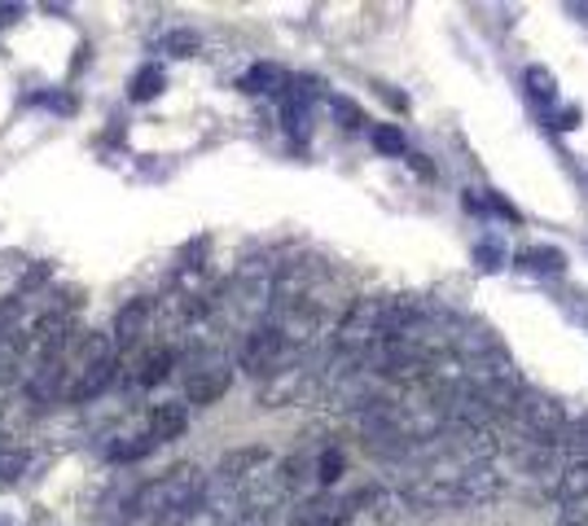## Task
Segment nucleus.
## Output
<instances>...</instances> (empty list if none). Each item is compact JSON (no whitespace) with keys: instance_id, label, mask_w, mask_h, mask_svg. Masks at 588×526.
<instances>
[{"instance_id":"1","label":"nucleus","mask_w":588,"mask_h":526,"mask_svg":"<svg viewBox=\"0 0 588 526\" xmlns=\"http://www.w3.org/2000/svg\"><path fill=\"white\" fill-rule=\"evenodd\" d=\"M206 501V479L197 465H177L163 479L146 483L132 501V514L150 526H185Z\"/></svg>"},{"instance_id":"2","label":"nucleus","mask_w":588,"mask_h":526,"mask_svg":"<svg viewBox=\"0 0 588 526\" xmlns=\"http://www.w3.org/2000/svg\"><path fill=\"white\" fill-rule=\"evenodd\" d=\"M510 421L518 426V434L527 443H558V434L567 430L563 404L541 390H518V399L510 404Z\"/></svg>"},{"instance_id":"3","label":"nucleus","mask_w":588,"mask_h":526,"mask_svg":"<svg viewBox=\"0 0 588 526\" xmlns=\"http://www.w3.org/2000/svg\"><path fill=\"white\" fill-rule=\"evenodd\" d=\"M383 312H387V299H356L334 325V347L361 359L374 343H383Z\"/></svg>"},{"instance_id":"4","label":"nucleus","mask_w":588,"mask_h":526,"mask_svg":"<svg viewBox=\"0 0 588 526\" xmlns=\"http://www.w3.org/2000/svg\"><path fill=\"white\" fill-rule=\"evenodd\" d=\"M115 347H110V339L106 334H88L84 339V359H79V368H75V382H66V395L75 399V404H88V399H97V395H106V386L115 382Z\"/></svg>"},{"instance_id":"5","label":"nucleus","mask_w":588,"mask_h":526,"mask_svg":"<svg viewBox=\"0 0 588 526\" xmlns=\"http://www.w3.org/2000/svg\"><path fill=\"white\" fill-rule=\"evenodd\" d=\"M290 355H295V347L286 343V334H281L277 325H255V330L246 334L237 359H242V368L255 373V377H277V373L290 364Z\"/></svg>"},{"instance_id":"6","label":"nucleus","mask_w":588,"mask_h":526,"mask_svg":"<svg viewBox=\"0 0 588 526\" xmlns=\"http://www.w3.org/2000/svg\"><path fill=\"white\" fill-rule=\"evenodd\" d=\"M233 386V368L228 364H197L190 368V382H185V399L190 404H215V399H224V390Z\"/></svg>"},{"instance_id":"7","label":"nucleus","mask_w":588,"mask_h":526,"mask_svg":"<svg viewBox=\"0 0 588 526\" xmlns=\"http://www.w3.org/2000/svg\"><path fill=\"white\" fill-rule=\"evenodd\" d=\"M268 465V452L264 448H237V452H228L224 461H220V483L224 487H250L255 479H259V470Z\"/></svg>"},{"instance_id":"8","label":"nucleus","mask_w":588,"mask_h":526,"mask_svg":"<svg viewBox=\"0 0 588 526\" xmlns=\"http://www.w3.org/2000/svg\"><path fill=\"white\" fill-rule=\"evenodd\" d=\"M352 523V501L339 496H312L295 509V526H348Z\"/></svg>"},{"instance_id":"9","label":"nucleus","mask_w":588,"mask_h":526,"mask_svg":"<svg viewBox=\"0 0 588 526\" xmlns=\"http://www.w3.org/2000/svg\"><path fill=\"white\" fill-rule=\"evenodd\" d=\"M71 339H75V321L71 316H44V321H35V334H31V347L40 351L44 359H57L62 351L71 347Z\"/></svg>"},{"instance_id":"10","label":"nucleus","mask_w":588,"mask_h":526,"mask_svg":"<svg viewBox=\"0 0 588 526\" xmlns=\"http://www.w3.org/2000/svg\"><path fill=\"white\" fill-rule=\"evenodd\" d=\"M150 316H154V303H150V299H132L128 308H119L115 330H110V347H132V343L146 334Z\"/></svg>"},{"instance_id":"11","label":"nucleus","mask_w":588,"mask_h":526,"mask_svg":"<svg viewBox=\"0 0 588 526\" xmlns=\"http://www.w3.org/2000/svg\"><path fill=\"white\" fill-rule=\"evenodd\" d=\"M554 496L563 501V509L585 505L588 501V457H580V461H563V465H558V474H554Z\"/></svg>"},{"instance_id":"12","label":"nucleus","mask_w":588,"mask_h":526,"mask_svg":"<svg viewBox=\"0 0 588 526\" xmlns=\"http://www.w3.org/2000/svg\"><path fill=\"white\" fill-rule=\"evenodd\" d=\"M185 426H190L185 404H154L150 408V443H172L185 434Z\"/></svg>"},{"instance_id":"13","label":"nucleus","mask_w":588,"mask_h":526,"mask_svg":"<svg viewBox=\"0 0 588 526\" xmlns=\"http://www.w3.org/2000/svg\"><path fill=\"white\" fill-rule=\"evenodd\" d=\"M303 390H308V368H281L277 377H268L264 404H268V408H281V404H295Z\"/></svg>"},{"instance_id":"14","label":"nucleus","mask_w":588,"mask_h":526,"mask_svg":"<svg viewBox=\"0 0 588 526\" xmlns=\"http://www.w3.org/2000/svg\"><path fill=\"white\" fill-rule=\"evenodd\" d=\"M177 368V351L172 347H159L150 351L146 359H141V373H137V382L141 386H159V382H168V373Z\"/></svg>"},{"instance_id":"15","label":"nucleus","mask_w":588,"mask_h":526,"mask_svg":"<svg viewBox=\"0 0 588 526\" xmlns=\"http://www.w3.org/2000/svg\"><path fill=\"white\" fill-rule=\"evenodd\" d=\"M281 84H286V75H281L272 62H259V66H250V71L237 79L242 93H272V88H281Z\"/></svg>"},{"instance_id":"16","label":"nucleus","mask_w":588,"mask_h":526,"mask_svg":"<svg viewBox=\"0 0 588 526\" xmlns=\"http://www.w3.org/2000/svg\"><path fill=\"white\" fill-rule=\"evenodd\" d=\"M163 84H168V75H163L159 66H141V71L132 75V101H154V97L163 93Z\"/></svg>"},{"instance_id":"17","label":"nucleus","mask_w":588,"mask_h":526,"mask_svg":"<svg viewBox=\"0 0 588 526\" xmlns=\"http://www.w3.org/2000/svg\"><path fill=\"white\" fill-rule=\"evenodd\" d=\"M150 448H154L150 434H146V439H128V443H115V448H110V461H141Z\"/></svg>"},{"instance_id":"18","label":"nucleus","mask_w":588,"mask_h":526,"mask_svg":"<svg viewBox=\"0 0 588 526\" xmlns=\"http://www.w3.org/2000/svg\"><path fill=\"white\" fill-rule=\"evenodd\" d=\"M374 150H383V154H404V132L399 128H374Z\"/></svg>"},{"instance_id":"19","label":"nucleus","mask_w":588,"mask_h":526,"mask_svg":"<svg viewBox=\"0 0 588 526\" xmlns=\"http://www.w3.org/2000/svg\"><path fill=\"white\" fill-rule=\"evenodd\" d=\"M527 88H532V97H541V101H554V75H549V71L532 66V71H527Z\"/></svg>"},{"instance_id":"20","label":"nucleus","mask_w":588,"mask_h":526,"mask_svg":"<svg viewBox=\"0 0 588 526\" xmlns=\"http://www.w3.org/2000/svg\"><path fill=\"white\" fill-rule=\"evenodd\" d=\"M317 479L330 487V483H339L343 479V452H325L321 461H317Z\"/></svg>"},{"instance_id":"21","label":"nucleus","mask_w":588,"mask_h":526,"mask_svg":"<svg viewBox=\"0 0 588 526\" xmlns=\"http://www.w3.org/2000/svg\"><path fill=\"white\" fill-rule=\"evenodd\" d=\"M163 49H168L172 57H194L197 35L194 31H177V35H168V40H163Z\"/></svg>"},{"instance_id":"22","label":"nucleus","mask_w":588,"mask_h":526,"mask_svg":"<svg viewBox=\"0 0 588 526\" xmlns=\"http://www.w3.org/2000/svg\"><path fill=\"white\" fill-rule=\"evenodd\" d=\"M26 470V452H4L0 457V483H13Z\"/></svg>"},{"instance_id":"23","label":"nucleus","mask_w":588,"mask_h":526,"mask_svg":"<svg viewBox=\"0 0 588 526\" xmlns=\"http://www.w3.org/2000/svg\"><path fill=\"white\" fill-rule=\"evenodd\" d=\"M527 268H536V272H541V268H545V272H558V268H563V255H558V250H532V255H527Z\"/></svg>"},{"instance_id":"24","label":"nucleus","mask_w":588,"mask_h":526,"mask_svg":"<svg viewBox=\"0 0 588 526\" xmlns=\"http://www.w3.org/2000/svg\"><path fill=\"white\" fill-rule=\"evenodd\" d=\"M558 526H588V501H585V505H571V509H563Z\"/></svg>"},{"instance_id":"25","label":"nucleus","mask_w":588,"mask_h":526,"mask_svg":"<svg viewBox=\"0 0 588 526\" xmlns=\"http://www.w3.org/2000/svg\"><path fill=\"white\" fill-rule=\"evenodd\" d=\"M571 13H576V18H585V22H588V4H571Z\"/></svg>"}]
</instances>
